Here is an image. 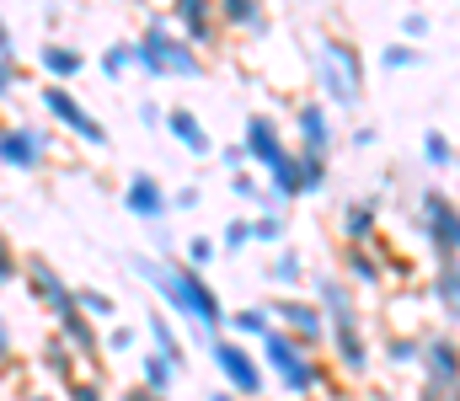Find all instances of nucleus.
<instances>
[{"instance_id": "f257e3e1", "label": "nucleus", "mask_w": 460, "mask_h": 401, "mask_svg": "<svg viewBox=\"0 0 460 401\" xmlns=\"http://www.w3.org/2000/svg\"><path fill=\"white\" fill-rule=\"evenodd\" d=\"M134 273L161 294L166 316H182L188 327H199L204 337H220V327L230 321V310L220 305V289L188 263H155L145 252H134Z\"/></svg>"}, {"instance_id": "f03ea898", "label": "nucleus", "mask_w": 460, "mask_h": 401, "mask_svg": "<svg viewBox=\"0 0 460 401\" xmlns=\"http://www.w3.org/2000/svg\"><path fill=\"white\" fill-rule=\"evenodd\" d=\"M134 70H145L155 81H193V75H204V59L172 27V16H150L145 32L134 38Z\"/></svg>"}, {"instance_id": "7ed1b4c3", "label": "nucleus", "mask_w": 460, "mask_h": 401, "mask_svg": "<svg viewBox=\"0 0 460 401\" xmlns=\"http://www.w3.org/2000/svg\"><path fill=\"white\" fill-rule=\"evenodd\" d=\"M257 359H262V370L279 380V391L289 401H305V397H316L322 391V364L311 359V348L300 343V337H289L284 327H268L262 337H257Z\"/></svg>"}, {"instance_id": "20e7f679", "label": "nucleus", "mask_w": 460, "mask_h": 401, "mask_svg": "<svg viewBox=\"0 0 460 401\" xmlns=\"http://www.w3.org/2000/svg\"><path fill=\"white\" fill-rule=\"evenodd\" d=\"M316 81H322L327 102L358 108V97H364V59H358V48L348 38H322V48H316Z\"/></svg>"}, {"instance_id": "39448f33", "label": "nucleus", "mask_w": 460, "mask_h": 401, "mask_svg": "<svg viewBox=\"0 0 460 401\" xmlns=\"http://www.w3.org/2000/svg\"><path fill=\"white\" fill-rule=\"evenodd\" d=\"M209 359H215V370H220V380H226V391H235L241 401H257L262 397V386H268V370H262V359L241 343V337H209Z\"/></svg>"}, {"instance_id": "423d86ee", "label": "nucleus", "mask_w": 460, "mask_h": 401, "mask_svg": "<svg viewBox=\"0 0 460 401\" xmlns=\"http://www.w3.org/2000/svg\"><path fill=\"white\" fill-rule=\"evenodd\" d=\"M418 220H423V241L434 247V257L439 263H460V204L445 187H423Z\"/></svg>"}, {"instance_id": "0eeeda50", "label": "nucleus", "mask_w": 460, "mask_h": 401, "mask_svg": "<svg viewBox=\"0 0 460 401\" xmlns=\"http://www.w3.org/2000/svg\"><path fill=\"white\" fill-rule=\"evenodd\" d=\"M38 108H43V113H49L59 129L75 134L81 144H92V150H102V144H108V124H102V118H97V113H92V108H86V102H81L70 86L49 81V86L38 92Z\"/></svg>"}, {"instance_id": "6e6552de", "label": "nucleus", "mask_w": 460, "mask_h": 401, "mask_svg": "<svg viewBox=\"0 0 460 401\" xmlns=\"http://www.w3.org/2000/svg\"><path fill=\"white\" fill-rule=\"evenodd\" d=\"M273 327H284V332H289V337H300L305 348H322V343L332 337L327 310H322L316 300H305V294H284V300L273 305Z\"/></svg>"}, {"instance_id": "1a4fd4ad", "label": "nucleus", "mask_w": 460, "mask_h": 401, "mask_svg": "<svg viewBox=\"0 0 460 401\" xmlns=\"http://www.w3.org/2000/svg\"><path fill=\"white\" fill-rule=\"evenodd\" d=\"M241 150H246V161H252V166H257L262 177H268L273 166H284V161L295 155V150L284 144V129H279V124H273L268 113H252V118H246V134H241Z\"/></svg>"}, {"instance_id": "9d476101", "label": "nucleus", "mask_w": 460, "mask_h": 401, "mask_svg": "<svg viewBox=\"0 0 460 401\" xmlns=\"http://www.w3.org/2000/svg\"><path fill=\"white\" fill-rule=\"evenodd\" d=\"M49 134L32 129V124H5L0 129V166H11V171H38L43 161H49Z\"/></svg>"}, {"instance_id": "9b49d317", "label": "nucleus", "mask_w": 460, "mask_h": 401, "mask_svg": "<svg viewBox=\"0 0 460 401\" xmlns=\"http://www.w3.org/2000/svg\"><path fill=\"white\" fill-rule=\"evenodd\" d=\"M172 27L193 43V48H209L220 43V0H172Z\"/></svg>"}, {"instance_id": "f8f14e48", "label": "nucleus", "mask_w": 460, "mask_h": 401, "mask_svg": "<svg viewBox=\"0 0 460 401\" xmlns=\"http://www.w3.org/2000/svg\"><path fill=\"white\" fill-rule=\"evenodd\" d=\"M22 278H27V283H32V294L49 305V316H65V310H75V289L65 283V273H59V267H49L43 257H27Z\"/></svg>"}, {"instance_id": "ddd939ff", "label": "nucleus", "mask_w": 460, "mask_h": 401, "mask_svg": "<svg viewBox=\"0 0 460 401\" xmlns=\"http://www.w3.org/2000/svg\"><path fill=\"white\" fill-rule=\"evenodd\" d=\"M123 209L134 214V220H166V209H172V193L150 177V171H134L128 182H123Z\"/></svg>"}, {"instance_id": "4468645a", "label": "nucleus", "mask_w": 460, "mask_h": 401, "mask_svg": "<svg viewBox=\"0 0 460 401\" xmlns=\"http://www.w3.org/2000/svg\"><path fill=\"white\" fill-rule=\"evenodd\" d=\"M423 380L429 386H460V343L450 332H434V337H423Z\"/></svg>"}, {"instance_id": "2eb2a0df", "label": "nucleus", "mask_w": 460, "mask_h": 401, "mask_svg": "<svg viewBox=\"0 0 460 401\" xmlns=\"http://www.w3.org/2000/svg\"><path fill=\"white\" fill-rule=\"evenodd\" d=\"M332 353H338V370H343L348 380H358L364 370H369V343H364V327H358V316L353 321H332Z\"/></svg>"}, {"instance_id": "dca6fc26", "label": "nucleus", "mask_w": 460, "mask_h": 401, "mask_svg": "<svg viewBox=\"0 0 460 401\" xmlns=\"http://www.w3.org/2000/svg\"><path fill=\"white\" fill-rule=\"evenodd\" d=\"M295 134H300V144L295 150H311V155H332V113L322 108V102H300V113H295Z\"/></svg>"}, {"instance_id": "f3484780", "label": "nucleus", "mask_w": 460, "mask_h": 401, "mask_svg": "<svg viewBox=\"0 0 460 401\" xmlns=\"http://www.w3.org/2000/svg\"><path fill=\"white\" fill-rule=\"evenodd\" d=\"M166 134H172V139H177V144H182L188 155H199V161H204V155L215 150V139H209L204 118H199L193 108H172V113H166Z\"/></svg>"}, {"instance_id": "a211bd4d", "label": "nucleus", "mask_w": 460, "mask_h": 401, "mask_svg": "<svg viewBox=\"0 0 460 401\" xmlns=\"http://www.w3.org/2000/svg\"><path fill=\"white\" fill-rule=\"evenodd\" d=\"M54 327H59V337L81 353V359H97V348H102V337H97V321L75 305V310H65V316H54Z\"/></svg>"}, {"instance_id": "6ab92c4d", "label": "nucleus", "mask_w": 460, "mask_h": 401, "mask_svg": "<svg viewBox=\"0 0 460 401\" xmlns=\"http://www.w3.org/2000/svg\"><path fill=\"white\" fill-rule=\"evenodd\" d=\"M38 65H43V75H49V81L70 86V81L86 70V54H81V48H70V43H43V48H38Z\"/></svg>"}, {"instance_id": "aec40b11", "label": "nucleus", "mask_w": 460, "mask_h": 401, "mask_svg": "<svg viewBox=\"0 0 460 401\" xmlns=\"http://www.w3.org/2000/svg\"><path fill=\"white\" fill-rule=\"evenodd\" d=\"M343 241L348 247H375L380 241V209L375 204H348L343 209Z\"/></svg>"}, {"instance_id": "412c9836", "label": "nucleus", "mask_w": 460, "mask_h": 401, "mask_svg": "<svg viewBox=\"0 0 460 401\" xmlns=\"http://www.w3.org/2000/svg\"><path fill=\"white\" fill-rule=\"evenodd\" d=\"M316 305L327 310V327L358 316V305H353V294H348V283L338 278V273H322V278H316Z\"/></svg>"}, {"instance_id": "4be33fe9", "label": "nucleus", "mask_w": 460, "mask_h": 401, "mask_svg": "<svg viewBox=\"0 0 460 401\" xmlns=\"http://www.w3.org/2000/svg\"><path fill=\"white\" fill-rule=\"evenodd\" d=\"M220 27H235V32H268V5H262V0H220Z\"/></svg>"}, {"instance_id": "5701e85b", "label": "nucleus", "mask_w": 460, "mask_h": 401, "mask_svg": "<svg viewBox=\"0 0 460 401\" xmlns=\"http://www.w3.org/2000/svg\"><path fill=\"white\" fill-rule=\"evenodd\" d=\"M434 305L445 321L460 327V263H439L434 267Z\"/></svg>"}, {"instance_id": "b1692460", "label": "nucleus", "mask_w": 460, "mask_h": 401, "mask_svg": "<svg viewBox=\"0 0 460 401\" xmlns=\"http://www.w3.org/2000/svg\"><path fill=\"white\" fill-rule=\"evenodd\" d=\"M145 332H150V343H155V353H166L177 370L188 364V348H182V337H177V327L166 321V310H150L145 316Z\"/></svg>"}, {"instance_id": "393cba45", "label": "nucleus", "mask_w": 460, "mask_h": 401, "mask_svg": "<svg viewBox=\"0 0 460 401\" xmlns=\"http://www.w3.org/2000/svg\"><path fill=\"white\" fill-rule=\"evenodd\" d=\"M177 375H182V370H177V364H172L166 353H155V348H150V353L139 359V386H150V391H161V397H172Z\"/></svg>"}, {"instance_id": "a878e982", "label": "nucleus", "mask_w": 460, "mask_h": 401, "mask_svg": "<svg viewBox=\"0 0 460 401\" xmlns=\"http://www.w3.org/2000/svg\"><path fill=\"white\" fill-rule=\"evenodd\" d=\"M226 327H230V337H241V343L246 337H262L273 327V305H241V310H230Z\"/></svg>"}, {"instance_id": "bb28decb", "label": "nucleus", "mask_w": 460, "mask_h": 401, "mask_svg": "<svg viewBox=\"0 0 460 401\" xmlns=\"http://www.w3.org/2000/svg\"><path fill=\"white\" fill-rule=\"evenodd\" d=\"M252 241H257V247H279V241H284V209H279L273 198L257 209V220H252Z\"/></svg>"}, {"instance_id": "cd10ccee", "label": "nucleus", "mask_w": 460, "mask_h": 401, "mask_svg": "<svg viewBox=\"0 0 460 401\" xmlns=\"http://www.w3.org/2000/svg\"><path fill=\"white\" fill-rule=\"evenodd\" d=\"M75 359H81V353H75L65 337H54V343L43 348V370H49V375H59L65 386H75V380H81V375H75Z\"/></svg>"}, {"instance_id": "c85d7f7f", "label": "nucleus", "mask_w": 460, "mask_h": 401, "mask_svg": "<svg viewBox=\"0 0 460 401\" xmlns=\"http://www.w3.org/2000/svg\"><path fill=\"white\" fill-rule=\"evenodd\" d=\"M75 305H81L92 321H108V316H118V300L108 294V289H92V283H86V289H75Z\"/></svg>"}, {"instance_id": "c756f323", "label": "nucleus", "mask_w": 460, "mask_h": 401, "mask_svg": "<svg viewBox=\"0 0 460 401\" xmlns=\"http://www.w3.org/2000/svg\"><path fill=\"white\" fill-rule=\"evenodd\" d=\"M423 161H429L434 171H450V166H456V144H450L439 129H429L423 134Z\"/></svg>"}, {"instance_id": "7c9ffc66", "label": "nucleus", "mask_w": 460, "mask_h": 401, "mask_svg": "<svg viewBox=\"0 0 460 401\" xmlns=\"http://www.w3.org/2000/svg\"><path fill=\"white\" fill-rule=\"evenodd\" d=\"M348 278L353 283H380V263L369 247H348Z\"/></svg>"}, {"instance_id": "2f4dec72", "label": "nucleus", "mask_w": 460, "mask_h": 401, "mask_svg": "<svg viewBox=\"0 0 460 401\" xmlns=\"http://www.w3.org/2000/svg\"><path fill=\"white\" fill-rule=\"evenodd\" d=\"M97 65H102V75H108V81H123V75H128V65H134V43H108Z\"/></svg>"}, {"instance_id": "473e14b6", "label": "nucleus", "mask_w": 460, "mask_h": 401, "mask_svg": "<svg viewBox=\"0 0 460 401\" xmlns=\"http://www.w3.org/2000/svg\"><path fill=\"white\" fill-rule=\"evenodd\" d=\"M380 65H385V70H418V65H423V54H418V43H385Z\"/></svg>"}, {"instance_id": "72a5a7b5", "label": "nucleus", "mask_w": 460, "mask_h": 401, "mask_svg": "<svg viewBox=\"0 0 460 401\" xmlns=\"http://www.w3.org/2000/svg\"><path fill=\"white\" fill-rule=\"evenodd\" d=\"M230 193H235L241 204H257V209L268 204V187H262V182H257L252 171H230Z\"/></svg>"}, {"instance_id": "f704fd0d", "label": "nucleus", "mask_w": 460, "mask_h": 401, "mask_svg": "<svg viewBox=\"0 0 460 401\" xmlns=\"http://www.w3.org/2000/svg\"><path fill=\"white\" fill-rule=\"evenodd\" d=\"M385 359H391L396 370L418 364V359H423V337H391V343H385Z\"/></svg>"}, {"instance_id": "c9c22d12", "label": "nucleus", "mask_w": 460, "mask_h": 401, "mask_svg": "<svg viewBox=\"0 0 460 401\" xmlns=\"http://www.w3.org/2000/svg\"><path fill=\"white\" fill-rule=\"evenodd\" d=\"M268 278H273V283H284V289H300V278H305V263H300L295 252H279V263L268 267Z\"/></svg>"}, {"instance_id": "e433bc0d", "label": "nucleus", "mask_w": 460, "mask_h": 401, "mask_svg": "<svg viewBox=\"0 0 460 401\" xmlns=\"http://www.w3.org/2000/svg\"><path fill=\"white\" fill-rule=\"evenodd\" d=\"M182 257H188V267H199V273H204V267L220 257V241H215V236H193V241L182 247Z\"/></svg>"}, {"instance_id": "4c0bfd02", "label": "nucleus", "mask_w": 460, "mask_h": 401, "mask_svg": "<svg viewBox=\"0 0 460 401\" xmlns=\"http://www.w3.org/2000/svg\"><path fill=\"white\" fill-rule=\"evenodd\" d=\"M22 257H16V247H11V241H5V231H0V289H5V283H16V278H22Z\"/></svg>"}, {"instance_id": "58836bf2", "label": "nucleus", "mask_w": 460, "mask_h": 401, "mask_svg": "<svg viewBox=\"0 0 460 401\" xmlns=\"http://www.w3.org/2000/svg\"><path fill=\"white\" fill-rule=\"evenodd\" d=\"M241 247H252V220H230L220 236V252H241Z\"/></svg>"}, {"instance_id": "ea45409f", "label": "nucleus", "mask_w": 460, "mask_h": 401, "mask_svg": "<svg viewBox=\"0 0 460 401\" xmlns=\"http://www.w3.org/2000/svg\"><path fill=\"white\" fill-rule=\"evenodd\" d=\"M102 348H108V353H128V348H134V327H123V321H118V327H108Z\"/></svg>"}, {"instance_id": "a19ab883", "label": "nucleus", "mask_w": 460, "mask_h": 401, "mask_svg": "<svg viewBox=\"0 0 460 401\" xmlns=\"http://www.w3.org/2000/svg\"><path fill=\"white\" fill-rule=\"evenodd\" d=\"M70 401H108V391H102V380H97V375H92V380L81 375V380L70 386Z\"/></svg>"}, {"instance_id": "79ce46f5", "label": "nucleus", "mask_w": 460, "mask_h": 401, "mask_svg": "<svg viewBox=\"0 0 460 401\" xmlns=\"http://www.w3.org/2000/svg\"><path fill=\"white\" fill-rule=\"evenodd\" d=\"M220 161H226L230 171H246V166H252V161H246V150H241V144H230V150H220Z\"/></svg>"}, {"instance_id": "37998d69", "label": "nucleus", "mask_w": 460, "mask_h": 401, "mask_svg": "<svg viewBox=\"0 0 460 401\" xmlns=\"http://www.w3.org/2000/svg\"><path fill=\"white\" fill-rule=\"evenodd\" d=\"M402 32H407V43H418V38L429 32V16H407V22H402Z\"/></svg>"}, {"instance_id": "c03bdc74", "label": "nucleus", "mask_w": 460, "mask_h": 401, "mask_svg": "<svg viewBox=\"0 0 460 401\" xmlns=\"http://www.w3.org/2000/svg\"><path fill=\"white\" fill-rule=\"evenodd\" d=\"M11 92H16V65L0 59V97H11Z\"/></svg>"}, {"instance_id": "a18cd8bd", "label": "nucleus", "mask_w": 460, "mask_h": 401, "mask_svg": "<svg viewBox=\"0 0 460 401\" xmlns=\"http://www.w3.org/2000/svg\"><path fill=\"white\" fill-rule=\"evenodd\" d=\"M118 401H166V397H161V391H150V386H128Z\"/></svg>"}, {"instance_id": "49530a36", "label": "nucleus", "mask_w": 460, "mask_h": 401, "mask_svg": "<svg viewBox=\"0 0 460 401\" xmlns=\"http://www.w3.org/2000/svg\"><path fill=\"white\" fill-rule=\"evenodd\" d=\"M199 198H204V193H199V187H182V193H177V198H172V204H177V209H199Z\"/></svg>"}, {"instance_id": "de8ad7c7", "label": "nucleus", "mask_w": 460, "mask_h": 401, "mask_svg": "<svg viewBox=\"0 0 460 401\" xmlns=\"http://www.w3.org/2000/svg\"><path fill=\"white\" fill-rule=\"evenodd\" d=\"M0 59H16V38H11V27L0 22Z\"/></svg>"}, {"instance_id": "09e8293b", "label": "nucleus", "mask_w": 460, "mask_h": 401, "mask_svg": "<svg viewBox=\"0 0 460 401\" xmlns=\"http://www.w3.org/2000/svg\"><path fill=\"white\" fill-rule=\"evenodd\" d=\"M139 118H145V124H150V129H155V124H166V113H161V108H155V102H145V108H139Z\"/></svg>"}, {"instance_id": "8fccbe9b", "label": "nucleus", "mask_w": 460, "mask_h": 401, "mask_svg": "<svg viewBox=\"0 0 460 401\" xmlns=\"http://www.w3.org/2000/svg\"><path fill=\"white\" fill-rule=\"evenodd\" d=\"M375 144V129H353V150H369Z\"/></svg>"}, {"instance_id": "3c124183", "label": "nucleus", "mask_w": 460, "mask_h": 401, "mask_svg": "<svg viewBox=\"0 0 460 401\" xmlns=\"http://www.w3.org/2000/svg\"><path fill=\"white\" fill-rule=\"evenodd\" d=\"M11 359V332H5V316H0V364Z\"/></svg>"}, {"instance_id": "603ef678", "label": "nucleus", "mask_w": 460, "mask_h": 401, "mask_svg": "<svg viewBox=\"0 0 460 401\" xmlns=\"http://www.w3.org/2000/svg\"><path fill=\"white\" fill-rule=\"evenodd\" d=\"M209 401H241V397H235V391H215Z\"/></svg>"}, {"instance_id": "864d4df0", "label": "nucleus", "mask_w": 460, "mask_h": 401, "mask_svg": "<svg viewBox=\"0 0 460 401\" xmlns=\"http://www.w3.org/2000/svg\"><path fill=\"white\" fill-rule=\"evenodd\" d=\"M22 401H54V397H38V391H32V397H22Z\"/></svg>"}, {"instance_id": "5fc2aeb1", "label": "nucleus", "mask_w": 460, "mask_h": 401, "mask_svg": "<svg viewBox=\"0 0 460 401\" xmlns=\"http://www.w3.org/2000/svg\"><path fill=\"white\" fill-rule=\"evenodd\" d=\"M369 401H391V397H369Z\"/></svg>"}]
</instances>
